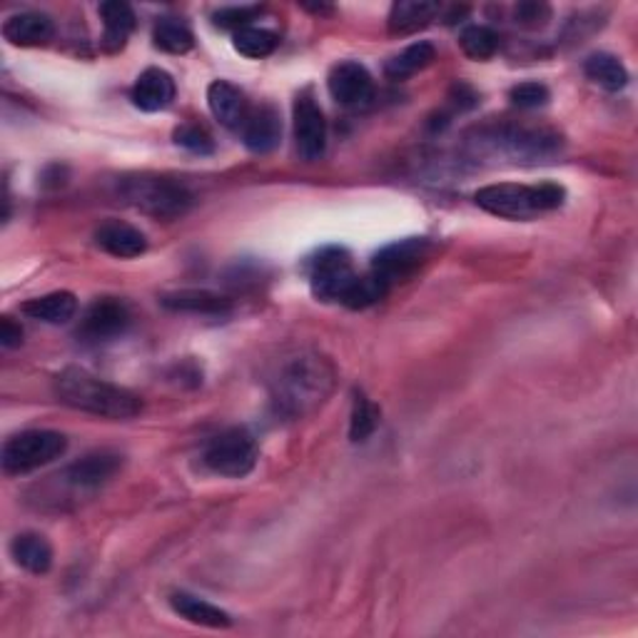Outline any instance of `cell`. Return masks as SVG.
Here are the masks:
<instances>
[{"instance_id": "obj_1", "label": "cell", "mask_w": 638, "mask_h": 638, "mask_svg": "<svg viewBox=\"0 0 638 638\" xmlns=\"http://www.w3.org/2000/svg\"><path fill=\"white\" fill-rule=\"evenodd\" d=\"M332 387V362L317 352H297L272 375V404L285 416H305L330 397Z\"/></svg>"}, {"instance_id": "obj_2", "label": "cell", "mask_w": 638, "mask_h": 638, "mask_svg": "<svg viewBox=\"0 0 638 638\" xmlns=\"http://www.w3.org/2000/svg\"><path fill=\"white\" fill-rule=\"evenodd\" d=\"M469 145L476 155L509 157L513 163H544L556 157L564 147L562 132L529 122H496L482 126L469 135Z\"/></svg>"}, {"instance_id": "obj_3", "label": "cell", "mask_w": 638, "mask_h": 638, "mask_svg": "<svg viewBox=\"0 0 638 638\" xmlns=\"http://www.w3.org/2000/svg\"><path fill=\"white\" fill-rule=\"evenodd\" d=\"M56 397L73 410L126 422L143 412V402L126 387L110 385L80 367H68L56 377Z\"/></svg>"}, {"instance_id": "obj_4", "label": "cell", "mask_w": 638, "mask_h": 638, "mask_svg": "<svg viewBox=\"0 0 638 638\" xmlns=\"http://www.w3.org/2000/svg\"><path fill=\"white\" fill-rule=\"evenodd\" d=\"M566 190L556 182L542 185H517V182H499L486 185L476 192V205L492 212L496 217L507 220H531L544 212H552L564 205Z\"/></svg>"}, {"instance_id": "obj_5", "label": "cell", "mask_w": 638, "mask_h": 638, "mask_svg": "<svg viewBox=\"0 0 638 638\" xmlns=\"http://www.w3.org/2000/svg\"><path fill=\"white\" fill-rule=\"evenodd\" d=\"M120 194L145 215L155 220H177L188 215L194 194L175 177L163 175H132L120 182Z\"/></svg>"}, {"instance_id": "obj_6", "label": "cell", "mask_w": 638, "mask_h": 638, "mask_svg": "<svg viewBox=\"0 0 638 638\" xmlns=\"http://www.w3.org/2000/svg\"><path fill=\"white\" fill-rule=\"evenodd\" d=\"M68 439L66 434L52 429H28L21 434H13L3 445V462L5 474H28L35 469L56 462L66 454Z\"/></svg>"}, {"instance_id": "obj_7", "label": "cell", "mask_w": 638, "mask_h": 638, "mask_svg": "<svg viewBox=\"0 0 638 638\" xmlns=\"http://www.w3.org/2000/svg\"><path fill=\"white\" fill-rule=\"evenodd\" d=\"M357 272L352 268V257L342 247H324L309 262V287L322 303H342Z\"/></svg>"}, {"instance_id": "obj_8", "label": "cell", "mask_w": 638, "mask_h": 638, "mask_svg": "<svg viewBox=\"0 0 638 638\" xmlns=\"http://www.w3.org/2000/svg\"><path fill=\"white\" fill-rule=\"evenodd\" d=\"M257 441L247 429H227L217 434L205 449V464L220 476H247L257 464Z\"/></svg>"}, {"instance_id": "obj_9", "label": "cell", "mask_w": 638, "mask_h": 638, "mask_svg": "<svg viewBox=\"0 0 638 638\" xmlns=\"http://www.w3.org/2000/svg\"><path fill=\"white\" fill-rule=\"evenodd\" d=\"M432 255V243L427 237H406L397 239V243L382 247L371 260V270L385 285L392 290L397 282H404L406 277L422 268Z\"/></svg>"}, {"instance_id": "obj_10", "label": "cell", "mask_w": 638, "mask_h": 638, "mask_svg": "<svg viewBox=\"0 0 638 638\" xmlns=\"http://www.w3.org/2000/svg\"><path fill=\"white\" fill-rule=\"evenodd\" d=\"M295 145L307 163H315L327 150V120L315 97L303 93L295 103Z\"/></svg>"}, {"instance_id": "obj_11", "label": "cell", "mask_w": 638, "mask_h": 638, "mask_svg": "<svg viewBox=\"0 0 638 638\" xmlns=\"http://www.w3.org/2000/svg\"><path fill=\"white\" fill-rule=\"evenodd\" d=\"M130 327V309L115 297H103L85 309L78 334L87 342H108Z\"/></svg>"}, {"instance_id": "obj_12", "label": "cell", "mask_w": 638, "mask_h": 638, "mask_svg": "<svg viewBox=\"0 0 638 638\" xmlns=\"http://www.w3.org/2000/svg\"><path fill=\"white\" fill-rule=\"evenodd\" d=\"M327 87H330L334 101L344 105V108H359L375 95V80L357 60H344V63L334 66L330 78H327Z\"/></svg>"}, {"instance_id": "obj_13", "label": "cell", "mask_w": 638, "mask_h": 638, "mask_svg": "<svg viewBox=\"0 0 638 638\" xmlns=\"http://www.w3.org/2000/svg\"><path fill=\"white\" fill-rule=\"evenodd\" d=\"M122 457L115 451H93L78 459L75 464H70L60 478L73 489H97V486L108 484L110 478L120 472Z\"/></svg>"}, {"instance_id": "obj_14", "label": "cell", "mask_w": 638, "mask_h": 638, "mask_svg": "<svg viewBox=\"0 0 638 638\" xmlns=\"http://www.w3.org/2000/svg\"><path fill=\"white\" fill-rule=\"evenodd\" d=\"M208 105L215 120H220V126L229 130H243L247 115L252 110L245 93L227 80H215L208 87Z\"/></svg>"}, {"instance_id": "obj_15", "label": "cell", "mask_w": 638, "mask_h": 638, "mask_svg": "<svg viewBox=\"0 0 638 638\" xmlns=\"http://www.w3.org/2000/svg\"><path fill=\"white\" fill-rule=\"evenodd\" d=\"M95 243L103 252L120 257V260H132V257H140L147 250L145 235L138 227L120 223V220H108V223L97 227Z\"/></svg>"}, {"instance_id": "obj_16", "label": "cell", "mask_w": 638, "mask_h": 638, "mask_svg": "<svg viewBox=\"0 0 638 638\" xmlns=\"http://www.w3.org/2000/svg\"><path fill=\"white\" fill-rule=\"evenodd\" d=\"M239 132H243V143L247 145V150H252V153H270V150L280 145L282 138L280 113L272 105L252 108Z\"/></svg>"}, {"instance_id": "obj_17", "label": "cell", "mask_w": 638, "mask_h": 638, "mask_svg": "<svg viewBox=\"0 0 638 638\" xmlns=\"http://www.w3.org/2000/svg\"><path fill=\"white\" fill-rule=\"evenodd\" d=\"M132 103L145 113H160L175 101V80L163 68H147L132 85Z\"/></svg>"}, {"instance_id": "obj_18", "label": "cell", "mask_w": 638, "mask_h": 638, "mask_svg": "<svg viewBox=\"0 0 638 638\" xmlns=\"http://www.w3.org/2000/svg\"><path fill=\"white\" fill-rule=\"evenodd\" d=\"M163 307L173 309V312L185 315H202V317H223L233 312V303L227 297L217 295L210 290H177L170 295H163Z\"/></svg>"}, {"instance_id": "obj_19", "label": "cell", "mask_w": 638, "mask_h": 638, "mask_svg": "<svg viewBox=\"0 0 638 638\" xmlns=\"http://www.w3.org/2000/svg\"><path fill=\"white\" fill-rule=\"evenodd\" d=\"M56 33V25H52L50 17L46 13H17L11 15L3 23V38L11 43V46L21 48H35V46H46Z\"/></svg>"}, {"instance_id": "obj_20", "label": "cell", "mask_w": 638, "mask_h": 638, "mask_svg": "<svg viewBox=\"0 0 638 638\" xmlns=\"http://www.w3.org/2000/svg\"><path fill=\"white\" fill-rule=\"evenodd\" d=\"M170 606L177 616H182L185 622H190L194 626H205V628H229L233 626V618H229L227 611H223L210 601L192 596L188 591H175L170 596Z\"/></svg>"}, {"instance_id": "obj_21", "label": "cell", "mask_w": 638, "mask_h": 638, "mask_svg": "<svg viewBox=\"0 0 638 638\" xmlns=\"http://www.w3.org/2000/svg\"><path fill=\"white\" fill-rule=\"evenodd\" d=\"M101 17H103V40L101 46L105 52H118L126 48V43L130 38V33L135 31V13L128 3H120V0H110V3L101 5Z\"/></svg>"}, {"instance_id": "obj_22", "label": "cell", "mask_w": 638, "mask_h": 638, "mask_svg": "<svg viewBox=\"0 0 638 638\" xmlns=\"http://www.w3.org/2000/svg\"><path fill=\"white\" fill-rule=\"evenodd\" d=\"M441 13L439 3H427V0H402L394 3L389 11L387 28L392 35H412L416 31L427 28V25Z\"/></svg>"}, {"instance_id": "obj_23", "label": "cell", "mask_w": 638, "mask_h": 638, "mask_svg": "<svg viewBox=\"0 0 638 638\" xmlns=\"http://www.w3.org/2000/svg\"><path fill=\"white\" fill-rule=\"evenodd\" d=\"M11 556L21 569L38 576L48 574L52 566V546L46 536L35 534V531H25L13 539Z\"/></svg>"}, {"instance_id": "obj_24", "label": "cell", "mask_w": 638, "mask_h": 638, "mask_svg": "<svg viewBox=\"0 0 638 638\" xmlns=\"http://www.w3.org/2000/svg\"><path fill=\"white\" fill-rule=\"evenodd\" d=\"M78 312V299L73 292H50V295L28 299L23 305V315L46 324H66Z\"/></svg>"}, {"instance_id": "obj_25", "label": "cell", "mask_w": 638, "mask_h": 638, "mask_svg": "<svg viewBox=\"0 0 638 638\" xmlns=\"http://www.w3.org/2000/svg\"><path fill=\"white\" fill-rule=\"evenodd\" d=\"M434 58H437V50H434L432 43L427 40L414 43V46L404 48L399 56L389 60V63L385 66V75L389 80H406L416 73H422L424 68H429L434 63Z\"/></svg>"}, {"instance_id": "obj_26", "label": "cell", "mask_w": 638, "mask_h": 638, "mask_svg": "<svg viewBox=\"0 0 638 638\" xmlns=\"http://www.w3.org/2000/svg\"><path fill=\"white\" fill-rule=\"evenodd\" d=\"M583 73H587L593 83L611 93L622 91L628 83L624 63L616 56H611V52H593V56H589L587 63H583Z\"/></svg>"}, {"instance_id": "obj_27", "label": "cell", "mask_w": 638, "mask_h": 638, "mask_svg": "<svg viewBox=\"0 0 638 638\" xmlns=\"http://www.w3.org/2000/svg\"><path fill=\"white\" fill-rule=\"evenodd\" d=\"M153 40L160 50L173 52V56H182V52L192 50L194 46V38L188 25L173 21V17H163V21L155 25Z\"/></svg>"}, {"instance_id": "obj_28", "label": "cell", "mask_w": 638, "mask_h": 638, "mask_svg": "<svg viewBox=\"0 0 638 638\" xmlns=\"http://www.w3.org/2000/svg\"><path fill=\"white\" fill-rule=\"evenodd\" d=\"M277 35L264 28H239L233 38V46L237 52H243L245 58H268L277 48Z\"/></svg>"}, {"instance_id": "obj_29", "label": "cell", "mask_w": 638, "mask_h": 638, "mask_svg": "<svg viewBox=\"0 0 638 638\" xmlns=\"http://www.w3.org/2000/svg\"><path fill=\"white\" fill-rule=\"evenodd\" d=\"M387 292H389V287L377 277L375 272L357 274V280L352 282V287H350L347 295H344L342 305H347L350 309H367L375 303H379V299H382Z\"/></svg>"}, {"instance_id": "obj_30", "label": "cell", "mask_w": 638, "mask_h": 638, "mask_svg": "<svg viewBox=\"0 0 638 638\" xmlns=\"http://www.w3.org/2000/svg\"><path fill=\"white\" fill-rule=\"evenodd\" d=\"M379 424V410L377 404L367 399L362 392L354 394L352 404V420H350V439L352 441H365L375 434Z\"/></svg>"}, {"instance_id": "obj_31", "label": "cell", "mask_w": 638, "mask_h": 638, "mask_svg": "<svg viewBox=\"0 0 638 638\" xmlns=\"http://www.w3.org/2000/svg\"><path fill=\"white\" fill-rule=\"evenodd\" d=\"M459 43H462V50L472 60H489L499 50V35L486 28V25H469Z\"/></svg>"}, {"instance_id": "obj_32", "label": "cell", "mask_w": 638, "mask_h": 638, "mask_svg": "<svg viewBox=\"0 0 638 638\" xmlns=\"http://www.w3.org/2000/svg\"><path fill=\"white\" fill-rule=\"evenodd\" d=\"M175 143L192 155H210L215 150V140H212L208 128L194 126V122H185L175 130Z\"/></svg>"}, {"instance_id": "obj_33", "label": "cell", "mask_w": 638, "mask_h": 638, "mask_svg": "<svg viewBox=\"0 0 638 638\" xmlns=\"http://www.w3.org/2000/svg\"><path fill=\"white\" fill-rule=\"evenodd\" d=\"M509 97H511V103L517 105V108L534 110V108H542V105H546L552 93H548V87L542 83H521L517 87H511Z\"/></svg>"}, {"instance_id": "obj_34", "label": "cell", "mask_w": 638, "mask_h": 638, "mask_svg": "<svg viewBox=\"0 0 638 638\" xmlns=\"http://www.w3.org/2000/svg\"><path fill=\"white\" fill-rule=\"evenodd\" d=\"M513 21L527 31L544 28V25L552 21V8L546 3H519L513 8Z\"/></svg>"}, {"instance_id": "obj_35", "label": "cell", "mask_w": 638, "mask_h": 638, "mask_svg": "<svg viewBox=\"0 0 638 638\" xmlns=\"http://www.w3.org/2000/svg\"><path fill=\"white\" fill-rule=\"evenodd\" d=\"M257 13V8H223V11H217L215 15V25L220 28H229V31H239V28H247V23L252 21Z\"/></svg>"}, {"instance_id": "obj_36", "label": "cell", "mask_w": 638, "mask_h": 638, "mask_svg": "<svg viewBox=\"0 0 638 638\" xmlns=\"http://www.w3.org/2000/svg\"><path fill=\"white\" fill-rule=\"evenodd\" d=\"M21 342H23L21 324H15L11 317H3V322H0V344H3L5 350H13L21 347Z\"/></svg>"}]
</instances>
